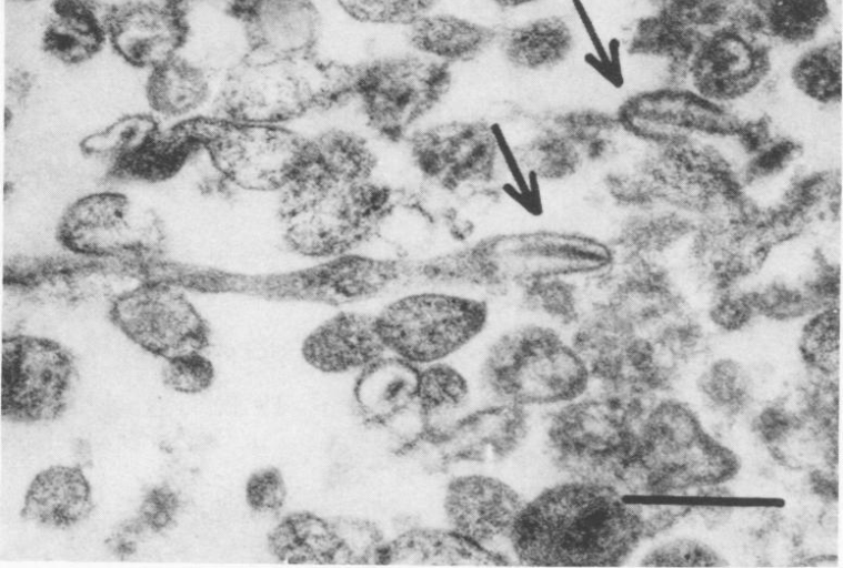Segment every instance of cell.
<instances>
[{"label":"cell","mask_w":843,"mask_h":568,"mask_svg":"<svg viewBox=\"0 0 843 568\" xmlns=\"http://www.w3.org/2000/svg\"><path fill=\"white\" fill-rule=\"evenodd\" d=\"M644 531L641 514L606 485L555 484L525 501L510 537L526 566H619Z\"/></svg>","instance_id":"6da1fadb"},{"label":"cell","mask_w":843,"mask_h":568,"mask_svg":"<svg viewBox=\"0 0 843 568\" xmlns=\"http://www.w3.org/2000/svg\"><path fill=\"white\" fill-rule=\"evenodd\" d=\"M392 209V190L374 176L332 172L304 155L281 191L279 220L291 251L323 260L355 252L377 234Z\"/></svg>","instance_id":"7a4b0ae2"},{"label":"cell","mask_w":843,"mask_h":568,"mask_svg":"<svg viewBox=\"0 0 843 568\" xmlns=\"http://www.w3.org/2000/svg\"><path fill=\"white\" fill-rule=\"evenodd\" d=\"M483 381L512 405L571 403L586 390L590 371L582 355L555 332L528 326L501 337L488 352Z\"/></svg>","instance_id":"3957f363"},{"label":"cell","mask_w":843,"mask_h":568,"mask_svg":"<svg viewBox=\"0 0 843 568\" xmlns=\"http://www.w3.org/2000/svg\"><path fill=\"white\" fill-rule=\"evenodd\" d=\"M415 277L414 262L352 252L292 271L224 272L221 290L278 302L343 305L370 300Z\"/></svg>","instance_id":"277c9868"},{"label":"cell","mask_w":843,"mask_h":568,"mask_svg":"<svg viewBox=\"0 0 843 568\" xmlns=\"http://www.w3.org/2000/svg\"><path fill=\"white\" fill-rule=\"evenodd\" d=\"M56 236L73 255L139 265L161 257L167 244L161 217L117 191L74 200L62 213Z\"/></svg>","instance_id":"5b68a950"},{"label":"cell","mask_w":843,"mask_h":568,"mask_svg":"<svg viewBox=\"0 0 843 568\" xmlns=\"http://www.w3.org/2000/svg\"><path fill=\"white\" fill-rule=\"evenodd\" d=\"M202 150L229 184L254 192H281L300 170L309 138L281 124L242 123L194 116Z\"/></svg>","instance_id":"8992f818"},{"label":"cell","mask_w":843,"mask_h":568,"mask_svg":"<svg viewBox=\"0 0 843 568\" xmlns=\"http://www.w3.org/2000/svg\"><path fill=\"white\" fill-rule=\"evenodd\" d=\"M485 320L481 303L438 292L402 296L377 315L387 348L412 364H432L455 353L482 331Z\"/></svg>","instance_id":"52a82bcc"},{"label":"cell","mask_w":843,"mask_h":568,"mask_svg":"<svg viewBox=\"0 0 843 568\" xmlns=\"http://www.w3.org/2000/svg\"><path fill=\"white\" fill-rule=\"evenodd\" d=\"M445 62L424 54H398L363 67L350 82L369 125L385 139L398 140L449 88Z\"/></svg>","instance_id":"ba28073f"},{"label":"cell","mask_w":843,"mask_h":568,"mask_svg":"<svg viewBox=\"0 0 843 568\" xmlns=\"http://www.w3.org/2000/svg\"><path fill=\"white\" fill-rule=\"evenodd\" d=\"M111 322L143 349L171 359L201 353L209 328L191 301L173 283L140 281L110 302Z\"/></svg>","instance_id":"9c48e42d"},{"label":"cell","mask_w":843,"mask_h":568,"mask_svg":"<svg viewBox=\"0 0 843 568\" xmlns=\"http://www.w3.org/2000/svg\"><path fill=\"white\" fill-rule=\"evenodd\" d=\"M72 377V356L57 342L31 335L3 338V415L22 422L54 418L66 405Z\"/></svg>","instance_id":"30bf717a"},{"label":"cell","mask_w":843,"mask_h":568,"mask_svg":"<svg viewBox=\"0 0 843 568\" xmlns=\"http://www.w3.org/2000/svg\"><path fill=\"white\" fill-rule=\"evenodd\" d=\"M552 422L550 439L560 460L571 469L595 473L615 467L623 471L639 454L640 439L621 408L600 403H573Z\"/></svg>","instance_id":"8fae6325"},{"label":"cell","mask_w":843,"mask_h":568,"mask_svg":"<svg viewBox=\"0 0 843 568\" xmlns=\"http://www.w3.org/2000/svg\"><path fill=\"white\" fill-rule=\"evenodd\" d=\"M118 261L70 256H18L4 266L3 284L19 297L39 304H78L117 292L126 271Z\"/></svg>","instance_id":"7c38bea8"},{"label":"cell","mask_w":843,"mask_h":568,"mask_svg":"<svg viewBox=\"0 0 843 568\" xmlns=\"http://www.w3.org/2000/svg\"><path fill=\"white\" fill-rule=\"evenodd\" d=\"M257 58L239 63L227 77L217 99L215 116L242 123L281 124L320 103L315 91L281 70L283 61Z\"/></svg>","instance_id":"4fadbf2b"},{"label":"cell","mask_w":843,"mask_h":568,"mask_svg":"<svg viewBox=\"0 0 843 568\" xmlns=\"http://www.w3.org/2000/svg\"><path fill=\"white\" fill-rule=\"evenodd\" d=\"M525 499L508 483L483 475H462L448 485L443 508L450 528L490 551L509 544Z\"/></svg>","instance_id":"5bb4252c"},{"label":"cell","mask_w":843,"mask_h":568,"mask_svg":"<svg viewBox=\"0 0 843 568\" xmlns=\"http://www.w3.org/2000/svg\"><path fill=\"white\" fill-rule=\"evenodd\" d=\"M769 69L766 47L751 32L729 27L703 38L689 63L698 93L714 102L747 94Z\"/></svg>","instance_id":"9a60e30c"},{"label":"cell","mask_w":843,"mask_h":568,"mask_svg":"<svg viewBox=\"0 0 843 568\" xmlns=\"http://www.w3.org/2000/svg\"><path fill=\"white\" fill-rule=\"evenodd\" d=\"M189 19L169 0L133 1L110 7L108 41L129 64L153 70L180 54Z\"/></svg>","instance_id":"2e32d148"},{"label":"cell","mask_w":843,"mask_h":568,"mask_svg":"<svg viewBox=\"0 0 843 568\" xmlns=\"http://www.w3.org/2000/svg\"><path fill=\"white\" fill-rule=\"evenodd\" d=\"M621 122L639 135L652 139L682 138L684 131L727 133L737 121L700 94L678 90L645 92L629 99Z\"/></svg>","instance_id":"e0dca14e"},{"label":"cell","mask_w":843,"mask_h":568,"mask_svg":"<svg viewBox=\"0 0 843 568\" xmlns=\"http://www.w3.org/2000/svg\"><path fill=\"white\" fill-rule=\"evenodd\" d=\"M255 57L291 61L317 43L321 20L311 0H244L235 9Z\"/></svg>","instance_id":"ac0fdd59"},{"label":"cell","mask_w":843,"mask_h":568,"mask_svg":"<svg viewBox=\"0 0 843 568\" xmlns=\"http://www.w3.org/2000/svg\"><path fill=\"white\" fill-rule=\"evenodd\" d=\"M493 142L484 124L450 123L417 132L411 149L423 174L451 186L488 173L494 158Z\"/></svg>","instance_id":"d6986e66"},{"label":"cell","mask_w":843,"mask_h":568,"mask_svg":"<svg viewBox=\"0 0 843 568\" xmlns=\"http://www.w3.org/2000/svg\"><path fill=\"white\" fill-rule=\"evenodd\" d=\"M199 150L202 145L193 116L164 130L157 122L108 163L107 173L121 181L161 182L174 176Z\"/></svg>","instance_id":"ffe728a7"},{"label":"cell","mask_w":843,"mask_h":568,"mask_svg":"<svg viewBox=\"0 0 843 568\" xmlns=\"http://www.w3.org/2000/svg\"><path fill=\"white\" fill-rule=\"evenodd\" d=\"M388 349L377 316L341 312L323 322L305 338L302 353L313 367L328 373L364 367Z\"/></svg>","instance_id":"44dd1931"},{"label":"cell","mask_w":843,"mask_h":568,"mask_svg":"<svg viewBox=\"0 0 843 568\" xmlns=\"http://www.w3.org/2000/svg\"><path fill=\"white\" fill-rule=\"evenodd\" d=\"M109 11L100 0H57L44 27L43 49L64 64L90 60L108 40Z\"/></svg>","instance_id":"7402d4cb"},{"label":"cell","mask_w":843,"mask_h":568,"mask_svg":"<svg viewBox=\"0 0 843 568\" xmlns=\"http://www.w3.org/2000/svg\"><path fill=\"white\" fill-rule=\"evenodd\" d=\"M92 509L90 485L77 467L54 466L40 473L24 498L22 515L50 527H68Z\"/></svg>","instance_id":"603a6c76"},{"label":"cell","mask_w":843,"mask_h":568,"mask_svg":"<svg viewBox=\"0 0 843 568\" xmlns=\"http://www.w3.org/2000/svg\"><path fill=\"white\" fill-rule=\"evenodd\" d=\"M419 372L412 363L379 357L362 369L353 396L360 415L369 423H387L417 399Z\"/></svg>","instance_id":"cb8c5ba5"},{"label":"cell","mask_w":843,"mask_h":568,"mask_svg":"<svg viewBox=\"0 0 843 568\" xmlns=\"http://www.w3.org/2000/svg\"><path fill=\"white\" fill-rule=\"evenodd\" d=\"M501 557L455 531L410 529L383 545L379 562L397 565H503Z\"/></svg>","instance_id":"d4e9b609"},{"label":"cell","mask_w":843,"mask_h":568,"mask_svg":"<svg viewBox=\"0 0 843 568\" xmlns=\"http://www.w3.org/2000/svg\"><path fill=\"white\" fill-rule=\"evenodd\" d=\"M210 92L205 70L181 54L151 70L145 87L153 112L177 120L193 116L205 104Z\"/></svg>","instance_id":"484cf974"},{"label":"cell","mask_w":843,"mask_h":568,"mask_svg":"<svg viewBox=\"0 0 843 568\" xmlns=\"http://www.w3.org/2000/svg\"><path fill=\"white\" fill-rule=\"evenodd\" d=\"M495 37L491 28L451 14H424L410 24L409 40L421 54L465 61L483 52Z\"/></svg>","instance_id":"4316f807"},{"label":"cell","mask_w":843,"mask_h":568,"mask_svg":"<svg viewBox=\"0 0 843 568\" xmlns=\"http://www.w3.org/2000/svg\"><path fill=\"white\" fill-rule=\"evenodd\" d=\"M573 47L568 23L558 17L539 18L508 30L501 48L508 61L523 70H545L563 62Z\"/></svg>","instance_id":"83f0119b"},{"label":"cell","mask_w":843,"mask_h":568,"mask_svg":"<svg viewBox=\"0 0 843 568\" xmlns=\"http://www.w3.org/2000/svg\"><path fill=\"white\" fill-rule=\"evenodd\" d=\"M747 11L751 32L797 45L815 38L829 19L830 6L827 0H754Z\"/></svg>","instance_id":"f1b7e54d"},{"label":"cell","mask_w":843,"mask_h":568,"mask_svg":"<svg viewBox=\"0 0 843 568\" xmlns=\"http://www.w3.org/2000/svg\"><path fill=\"white\" fill-rule=\"evenodd\" d=\"M269 544L274 555L290 562L344 564L333 521L312 514L284 519Z\"/></svg>","instance_id":"f546056e"},{"label":"cell","mask_w":843,"mask_h":568,"mask_svg":"<svg viewBox=\"0 0 843 568\" xmlns=\"http://www.w3.org/2000/svg\"><path fill=\"white\" fill-rule=\"evenodd\" d=\"M468 397V381L454 367L435 362L419 372L417 400L430 429H441L448 417L464 406Z\"/></svg>","instance_id":"4dcf8cb0"},{"label":"cell","mask_w":843,"mask_h":568,"mask_svg":"<svg viewBox=\"0 0 843 568\" xmlns=\"http://www.w3.org/2000/svg\"><path fill=\"white\" fill-rule=\"evenodd\" d=\"M795 87L806 97L821 103H832L842 97V44L832 42L806 51L791 71Z\"/></svg>","instance_id":"1f68e13d"},{"label":"cell","mask_w":843,"mask_h":568,"mask_svg":"<svg viewBox=\"0 0 843 568\" xmlns=\"http://www.w3.org/2000/svg\"><path fill=\"white\" fill-rule=\"evenodd\" d=\"M702 39L685 22L665 16L644 20L634 33L631 45L636 52L690 63Z\"/></svg>","instance_id":"d6a6232c"},{"label":"cell","mask_w":843,"mask_h":568,"mask_svg":"<svg viewBox=\"0 0 843 568\" xmlns=\"http://www.w3.org/2000/svg\"><path fill=\"white\" fill-rule=\"evenodd\" d=\"M751 381L743 366L732 359L715 362L699 381L704 397L714 407L735 413L750 398Z\"/></svg>","instance_id":"836d02e7"},{"label":"cell","mask_w":843,"mask_h":568,"mask_svg":"<svg viewBox=\"0 0 843 568\" xmlns=\"http://www.w3.org/2000/svg\"><path fill=\"white\" fill-rule=\"evenodd\" d=\"M800 351L814 368L832 374L840 364V315L829 308L813 317L804 327Z\"/></svg>","instance_id":"e575fe53"},{"label":"cell","mask_w":843,"mask_h":568,"mask_svg":"<svg viewBox=\"0 0 843 568\" xmlns=\"http://www.w3.org/2000/svg\"><path fill=\"white\" fill-rule=\"evenodd\" d=\"M351 18L371 24H408L429 13L438 0H335Z\"/></svg>","instance_id":"d590c367"},{"label":"cell","mask_w":843,"mask_h":568,"mask_svg":"<svg viewBox=\"0 0 843 568\" xmlns=\"http://www.w3.org/2000/svg\"><path fill=\"white\" fill-rule=\"evenodd\" d=\"M344 564L379 562L381 534L369 521L340 518L333 521Z\"/></svg>","instance_id":"8d00e7d4"},{"label":"cell","mask_w":843,"mask_h":568,"mask_svg":"<svg viewBox=\"0 0 843 568\" xmlns=\"http://www.w3.org/2000/svg\"><path fill=\"white\" fill-rule=\"evenodd\" d=\"M163 375L165 384L172 389L184 394H195L211 385L214 369L210 361L201 353H193L168 359Z\"/></svg>","instance_id":"74e56055"},{"label":"cell","mask_w":843,"mask_h":568,"mask_svg":"<svg viewBox=\"0 0 843 568\" xmlns=\"http://www.w3.org/2000/svg\"><path fill=\"white\" fill-rule=\"evenodd\" d=\"M643 566H723L719 555L709 546L690 539L668 542L643 558Z\"/></svg>","instance_id":"f35d334b"},{"label":"cell","mask_w":843,"mask_h":568,"mask_svg":"<svg viewBox=\"0 0 843 568\" xmlns=\"http://www.w3.org/2000/svg\"><path fill=\"white\" fill-rule=\"evenodd\" d=\"M285 497L287 487L283 477L275 468L259 470L247 483V503L257 513L277 511L282 507Z\"/></svg>","instance_id":"ab89813d"},{"label":"cell","mask_w":843,"mask_h":568,"mask_svg":"<svg viewBox=\"0 0 843 568\" xmlns=\"http://www.w3.org/2000/svg\"><path fill=\"white\" fill-rule=\"evenodd\" d=\"M179 506L180 500L170 487L154 488L144 497L138 519L147 530L160 531L174 520Z\"/></svg>","instance_id":"60d3db41"},{"label":"cell","mask_w":843,"mask_h":568,"mask_svg":"<svg viewBox=\"0 0 843 568\" xmlns=\"http://www.w3.org/2000/svg\"><path fill=\"white\" fill-rule=\"evenodd\" d=\"M30 75L26 72L12 74L7 82V95L13 101H21L29 93L32 82Z\"/></svg>","instance_id":"b9f144b4"},{"label":"cell","mask_w":843,"mask_h":568,"mask_svg":"<svg viewBox=\"0 0 843 568\" xmlns=\"http://www.w3.org/2000/svg\"><path fill=\"white\" fill-rule=\"evenodd\" d=\"M495 3L505 7V8H515L523 4H528L530 2H533L535 0H493Z\"/></svg>","instance_id":"7bdbcfd3"}]
</instances>
